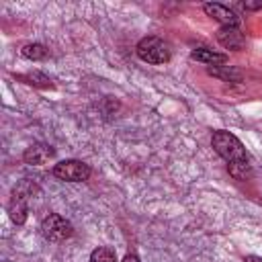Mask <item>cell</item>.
Listing matches in <instances>:
<instances>
[{
	"label": "cell",
	"instance_id": "2e32d148",
	"mask_svg": "<svg viewBox=\"0 0 262 262\" xmlns=\"http://www.w3.org/2000/svg\"><path fill=\"white\" fill-rule=\"evenodd\" d=\"M244 262H262V258L252 254V256H246V258H244Z\"/></svg>",
	"mask_w": 262,
	"mask_h": 262
},
{
	"label": "cell",
	"instance_id": "277c9868",
	"mask_svg": "<svg viewBox=\"0 0 262 262\" xmlns=\"http://www.w3.org/2000/svg\"><path fill=\"white\" fill-rule=\"evenodd\" d=\"M92 174L90 166L80 160H63L53 166V176L63 182H84Z\"/></svg>",
	"mask_w": 262,
	"mask_h": 262
},
{
	"label": "cell",
	"instance_id": "9a60e30c",
	"mask_svg": "<svg viewBox=\"0 0 262 262\" xmlns=\"http://www.w3.org/2000/svg\"><path fill=\"white\" fill-rule=\"evenodd\" d=\"M123 262H141V260H139V256H137V254H133V252H131V254H127V256L123 258Z\"/></svg>",
	"mask_w": 262,
	"mask_h": 262
},
{
	"label": "cell",
	"instance_id": "5b68a950",
	"mask_svg": "<svg viewBox=\"0 0 262 262\" xmlns=\"http://www.w3.org/2000/svg\"><path fill=\"white\" fill-rule=\"evenodd\" d=\"M203 10H205V14H207V16H211V18L219 20V23H221V27H237L239 16H237L229 6H225V4L209 2V4H205V6H203Z\"/></svg>",
	"mask_w": 262,
	"mask_h": 262
},
{
	"label": "cell",
	"instance_id": "ba28073f",
	"mask_svg": "<svg viewBox=\"0 0 262 262\" xmlns=\"http://www.w3.org/2000/svg\"><path fill=\"white\" fill-rule=\"evenodd\" d=\"M27 199L25 194L20 192H12V199L8 203V217L12 219V223L16 225H23L27 221V213H29V207H27Z\"/></svg>",
	"mask_w": 262,
	"mask_h": 262
},
{
	"label": "cell",
	"instance_id": "5bb4252c",
	"mask_svg": "<svg viewBox=\"0 0 262 262\" xmlns=\"http://www.w3.org/2000/svg\"><path fill=\"white\" fill-rule=\"evenodd\" d=\"M244 8H248V10H258V8H262V0H258V2H244Z\"/></svg>",
	"mask_w": 262,
	"mask_h": 262
},
{
	"label": "cell",
	"instance_id": "7c38bea8",
	"mask_svg": "<svg viewBox=\"0 0 262 262\" xmlns=\"http://www.w3.org/2000/svg\"><path fill=\"white\" fill-rule=\"evenodd\" d=\"M16 78L31 84V86H39V88H49L51 86V80L41 72H29V74H23V76H16Z\"/></svg>",
	"mask_w": 262,
	"mask_h": 262
},
{
	"label": "cell",
	"instance_id": "4fadbf2b",
	"mask_svg": "<svg viewBox=\"0 0 262 262\" xmlns=\"http://www.w3.org/2000/svg\"><path fill=\"white\" fill-rule=\"evenodd\" d=\"M88 262H115V252L111 248H104V246H98L92 250L90 254V260Z\"/></svg>",
	"mask_w": 262,
	"mask_h": 262
},
{
	"label": "cell",
	"instance_id": "7a4b0ae2",
	"mask_svg": "<svg viewBox=\"0 0 262 262\" xmlns=\"http://www.w3.org/2000/svg\"><path fill=\"white\" fill-rule=\"evenodd\" d=\"M135 51L139 55V59L147 61V63H154V66H160V63H166L170 59V45L160 39V37H143L137 45H135Z\"/></svg>",
	"mask_w": 262,
	"mask_h": 262
},
{
	"label": "cell",
	"instance_id": "30bf717a",
	"mask_svg": "<svg viewBox=\"0 0 262 262\" xmlns=\"http://www.w3.org/2000/svg\"><path fill=\"white\" fill-rule=\"evenodd\" d=\"M207 74L215 76L223 82H239L244 78L242 70L235 68V66H213V68H207Z\"/></svg>",
	"mask_w": 262,
	"mask_h": 262
},
{
	"label": "cell",
	"instance_id": "3957f363",
	"mask_svg": "<svg viewBox=\"0 0 262 262\" xmlns=\"http://www.w3.org/2000/svg\"><path fill=\"white\" fill-rule=\"evenodd\" d=\"M72 233H74V225L57 213H49L41 221V235L47 242H63V239L72 237Z\"/></svg>",
	"mask_w": 262,
	"mask_h": 262
},
{
	"label": "cell",
	"instance_id": "8fae6325",
	"mask_svg": "<svg viewBox=\"0 0 262 262\" xmlns=\"http://www.w3.org/2000/svg\"><path fill=\"white\" fill-rule=\"evenodd\" d=\"M47 53H49L47 47L41 45V43H27V45H23V49H20V55L27 57V59H33V61L45 59Z\"/></svg>",
	"mask_w": 262,
	"mask_h": 262
},
{
	"label": "cell",
	"instance_id": "8992f818",
	"mask_svg": "<svg viewBox=\"0 0 262 262\" xmlns=\"http://www.w3.org/2000/svg\"><path fill=\"white\" fill-rule=\"evenodd\" d=\"M217 41L231 51H242L246 45V37L237 27H221L217 31Z\"/></svg>",
	"mask_w": 262,
	"mask_h": 262
},
{
	"label": "cell",
	"instance_id": "9c48e42d",
	"mask_svg": "<svg viewBox=\"0 0 262 262\" xmlns=\"http://www.w3.org/2000/svg\"><path fill=\"white\" fill-rule=\"evenodd\" d=\"M190 57L194 61H201V63H207L209 68L211 66H225L227 63V55L225 53H217L213 49H207V47H199V49H192Z\"/></svg>",
	"mask_w": 262,
	"mask_h": 262
},
{
	"label": "cell",
	"instance_id": "52a82bcc",
	"mask_svg": "<svg viewBox=\"0 0 262 262\" xmlns=\"http://www.w3.org/2000/svg\"><path fill=\"white\" fill-rule=\"evenodd\" d=\"M53 156H55V149H53L51 145H47V143H33V145H29V147L25 149L23 160H25L27 164H31V166H43V164L49 162Z\"/></svg>",
	"mask_w": 262,
	"mask_h": 262
},
{
	"label": "cell",
	"instance_id": "6da1fadb",
	"mask_svg": "<svg viewBox=\"0 0 262 262\" xmlns=\"http://www.w3.org/2000/svg\"><path fill=\"white\" fill-rule=\"evenodd\" d=\"M213 149L227 162V170L235 180H246L252 174V164L242 141L229 131H215L211 137Z\"/></svg>",
	"mask_w": 262,
	"mask_h": 262
}]
</instances>
